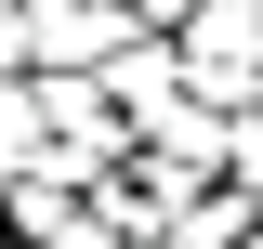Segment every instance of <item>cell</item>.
<instances>
[{
  "mask_svg": "<svg viewBox=\"0 0 263 249\" xmlns=\"http://www.w3.org/2000/svg\"><path fill=\"white\" fill-rule=\"evenodd\" d=\"M40 171V79H0V184Z\"/></svg>",
  "mask_w": 263,
  "mask_h": 249,
  "instance_id": "cell-2",
  "label": "cell"
},
{
  "mask_svg": "<svg viewBox=\"0 0 263 249\" xmlns=\"http://www.w3.org/2000/svg\"><path fill=\"white\" fill-rule=\"evenodd\" d=\"M40 249H119V223H66V236H40Z\"/></svg>",
  "mask_w": 263,
  "mask_h": 249,
  "instance_id": "cell-4",
  "label": "cell"
},
{
  "mask_svg": "<svg viewBox=\"0 0 263 249\" xmlns=\"http://www.w3.org/2000/svg\"><path fill=\"white\" fill-rule=\"evenodd\" d=\"M224 184L263 210V105H237V118H224Z\"/></svg>",
  "mask_w": 263,
  "mask_h": 249,
  "instance_id": "cell-3",
  "label": "cell"
},
{
  "mask_svg": "<svg viewBox=\"0 0 263 249\" xmlns=\"http://www.w3.org/2000/svg\"><path fill=\"white\" fill-rule=\"evenodd\" d=\"M171 66H184V92L211 118L263 105V0H197L184 27H171Z\"/></svg>",
  "mask_w": 263,
  "mask_h": 249,
  "instance_id": "cell-1",
  "label": "cell"
}]
</instances>
